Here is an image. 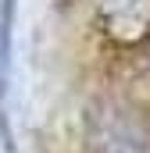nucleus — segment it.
<instances>
[{"instance_id": "f257e3e1", "label": "nucleus", "mask_w": 150, "mask_h": 153, "mask_svg": "<svg viewBox=\"0 0 150 153\" xmlns=\"http://www.w3.org/2000/svg\"><path fill=\"white\" fill-rule=\"evenodd\" d=\"M93 153H150V125L140 111L111 103L93 125Z\"/></svg>"}, {"instance_id": "f03ea898", "label": "nucleus", "mask_w": 150, "mask_h": 153, "mask_svg": "<svg viewBox=\"0 0 150 153\" xmlns=\"http://www.w3.org/2000/svg\"><path fill=\"white\" fill-rule=\"evenodd\" d=\"M104 29L114 43H140L150 36V0H97Z\"/></svg>"}, {"instance_id": "7ed1b4c3", "label": "nucleus", "mask_w": 150, "mask_h": 153, "mask_svg": "<svg viewBox=\"0 0 150 153\" xmlns=\"http://www.w3.org/2000/svg\"><path fill=\"white\" fill-rule=\"evenodd\" d=\"M11 22H14V4L4 0L0 7V121H4V93H7V71H11Z\"/></svg>"}]
</instances>
